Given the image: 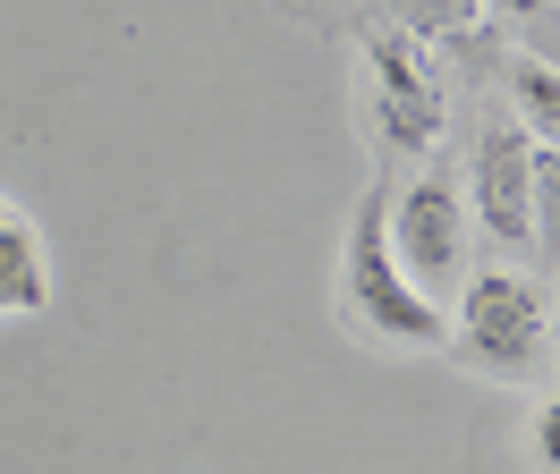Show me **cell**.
<instances>
[{
    "label": "cell",
    "instance_id": "52a82bcc",
    "mask_svg": "<svg viewBox=\"0 0 560 474\" xmlns=\"http://www.w3.org/2000/svg\"><path fill=\"white\" fill-rule=\"evenodd\" d=\"M510 110H518L526 135L560 144V68L535 60V51H518V60H510Z\"/></svg>",
    "mask_w": 560,
    "mask_h": 474
},
{
    "label": "cell",
    "instance_id": "30bf717a",
    "mask_svg": "<svg viewBox=\"0 0 560 474\" xmlns=\"http://www.w3.org/2000/svg\"><path fill=\"white\" fill-rule=\"evenodd\" d=\"M535 466H544V474H560V399H544V406H535Z\"/></svg>",
    "mask_w": 560,
    "mask_h": 474
},
{
    "label": "cell",
    "instance_id": "ba28073f",
    "mask_svg": "<svg viewBox=\"0 0 560 474\" xmlns=\"http://www.w3.org/2000/svg\"><path fill=\"white\" fill-rule=\"evenodd\" d=\"M485 26V0H399V34L408 43H458Z\"/></svg>",
    "mask_w": 560,
    "mask_h": 474
},
{
    "label": "cell",
    "instance_id": "9c48e42d",
    "mask_svg": "<svg viewBox=\"0 0 560 474\" xmlns=\"http://www.w3.org/2000/svg\"><path fill=\"white\" fill-rule=\"evenodd\" d=\"M535 246L560 254V144H535Z\"/></svg>",
    "mask_w": 560,
    "mask_h": 474
},
{
    "label": "cell",
    "instance_id": "8fae6325",
    "mask_svg": "<svg viewBox=\"0 0 560 474\" xmlns=\"http://www.w3.org/2000/svg\"><path fill=\"white\" fill-rule=\"evenodd\" d=\"M485 9H501V17H544V0H485Z\"/></svg>",
    "mask_w": 560,
    "mask_h": 474
},
{
    "label": "cell",
    "instance_id": "7a4b0ae2",
    "mask_svg": "<svg viewBox=\"0 0 560 474\" xmlns=\"http://www.w3.org/2000/svg\"><path fill=\"white\" fill-rule=\"evenodd\" d=\"M451 313V347L476 372H501V381H526V372L552 356V305L526 271H467Z\"/></svg>",
    "mask_w": 560,
    "mask_h": 474
},
{
    "label": "cell",
    "instance_id": "6da1fadb",
    "mask_svg": "<svg viewBox=\"0 0 560 474\" xmlns=\"http://www.w3.org/2000/svg\"><path fill=\"white\" fill-rule=\"evenodd\" d=\"M390 187H399V178H374V195H365V212H357V229H349L340 305H349V322H365V331L390 339V347H451V313L424 305L417 288H408V271L390 263V237H383Z\"/></svg>",
    "mask_w": 560,
    "mask_h": 474
},
{
    "label": "cell",
    "instance_id": "5b68a950",
    "mask_svg": "<svg viewBox=\"0 0 560 474\" xmlns=\"http://www.w3.org/2000/svg\"><path fill=\"white\" fill-rule=\"evenodd\" d=\"M467 203L492 229V246H535V135L518 119H492L467 162Z\"/></svg>",
    "mask_w": 560,
    "mask_h": 474
},
{
    "label": "cell",
    "instance_id": "4fadbf2b",
    "mask_svg": "<svg viewBox=\"0 0 560 474\" xmlns=\"http://www.w3.org/2000/svg\"><path fill=\"white\" fill-rule=\"evenodd\" d=\"M552 331H560V313H552Z\"/></svg>",
    "mask_w": 560,
    "mask_h": 474
},
{
    "label": "cell",
    "instance_id": "7c38bea8",
    "mask_svg": "<svg viewBox=\"0 0 560 474\" xmlns=\"http://www.w3.org/2000/svg\"><path fill=\"white\" fill-rule=\"evenodd\" d=\"M9 212H18V203H9V195H0V221H9Z\"/></svg>",
    "mask_w": 560,
    "mask_h": 474
},
{
    "label": "cell",
    "instance_id": "3957f363",
    "mask_svg": "<svg viewBox=\"0 0 560 474\" xmlns=\"http://www.w3.org/2000/svg\"><path fill=\"white\" fill-rule=\"evenodd\" d=\"M390 263L408 271V288L424 305H451L467 288V195H458L442 169H424L408 187H390Z\"/></svg>",
    "mask_w": 560,
    "mask_h": 474
},
{
    "label": "cell",
    "instance_id": "277c9868",
    "mask_svg": "<svg viewBox=\"0 0 560 474\" xmlns=\"http://www.w3.org/2000/svg\"><path fill=\"white\" fill-rule=\"evenodd\" d=\"M365 68H374V102H383V144L390 153H433L451 102H442V76L424 60V43L383 26V34H365Z\"/></svg>",
    "mask_w": 560,
    "mask_h": 474
},
{
    "label": "cell",
    "instance_id": "8992f818",
    "mask_svg": "<svg viewBox=\"0 0 560 474\" xmlns=\"http://www.w3.org/2000/svg\"><path fill=\"white\" fill-rule=\"evenodd\" d=\"M51 305V263H43V237L26 212L0 221V313H43Z\"/></svg>",
    "mask_w": 560,
    "mask_h": 474
}]
</instances>
